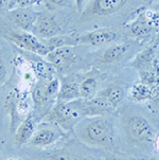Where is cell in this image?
<instances>
[{"mask_svg":"<svg viewBox=\"0 0 159 160\" xmlns=\"http://www.w3.org/2000/svg\"><path fill=\"white\" fill-rule=\"evenodd\" d=\"M100 73L98 71H90L82 75L80 82L81 99L90 100L95 98L100 91Z\"/></svg>","mask_w":159,"mask_h":160,"instance_id":"17","label":"cell"},{"mask_svg":"<svg viewBox=\"0 0 159 160\" xmlns=\"http://www.w3.org/2000/svg\"><path fill=\"white\" fill-rule=\"evenodd\" d=\"M7 81V69L4 62L0 58V88L3 87Z\"/></svg>","mask_w":159,"mask_h":160,"instance_id":"25","label":"cell"},{"mask_svg":"<svg viewBox=\"0 0 159 160\" xmlns=\"http://www.w3.org/2000/svg\"><path fill=\"white\" fill-rule=\"evenodd\" d=\"M120 126L114 115L86 117L77 123L74 135L80 141L104 152L119 151Z\"/></svg>","mask_w":159,"mask_h":160,"instance_id":"1","label":"cell"},{"mask_svg":"<svg viewBox=\"0 0 159 160\" xmlns=\"http://www.w3.org/2000/svg\"><path fill=\"white\" fill-rule=\"evenodd\" d=\"M86 1L88 2V0H73V3H74V7L77 11L79 13H82L83 10H84L85 5H86Z\"/></svg>","mask_w":159,"mask_h":160,"instance_id":"26","label":"cell"},{"mask_svg":"<svg viewBox=\"0 0 159 160\" xmlns=\"http://www.w3.org/2000/svg\"><path fill=\"white\" fill-rule=\"evenodd\" d=\"M38 124L39 122L36 120L32 112H30V113L23 119V121L19 124V126L17 127V129L14 132L15 144L18 148L28 144V142L36 131V127Z\"/></svg>","mask_w":159,"mask_h":160,"instance_id":"16","label":"cell"},{"mask_svg":"<svg viewBox=\"0 0 159 160\" xmlns=\"http://www.w3.org/2000/svg\"><path fill=\"white\" fill-rule=\"evenodd\" d=\"M0 35L21 50L38 54L44 58L49 53V50L45 45L44 40L34 35L32 32L22 31L14 27L12 28V27L4 26L0 28Z\"/></svg>","mask_w":159,"mask_h":160,"instance_id":"5","label":"cell"},{"mask_svg":"<svg viewBox=\"0 0 159 160\" xmlns=\"http://www.w3.org/2000/svg\"><path fill=\"white\" fill-rule=\"evenodd\" d=\"M12 0H0V11H9Z\"/></svg>","mask_w":159,"mask_h":160,"instance_id":"28","label":"cell"},{"mask_svg":"<svg viewBox=\"0 0 159 160\" xmlns=\"http://www.w3.org/2000/svg\"><path fill=\"white\" fill-rule=\"evenodd\" d=\"M153 155H154V158H153V160H159V132H158L157 138H156L155 143H154Z\"/></svg>","mask_w":159,"mask_h":160,"instance_id":"27","label":"cell"},{"mask_svg":"<svg viewBox=\"0 0 159 160\" xmlns=\"http://www.w3.org/2000/svg\"><path fill=\"white\" fill-rule=\"evenodd\" d=\"M15 47V46H14ZM17 53H19L23 58L30 65L32 71L37 80H52L53 78L57 77V72L54 67L46 59L44 56L35 54L29 51L21 50V49L15 47Z\"/></svg>","mask_w":159,"mask_h":160,"instance_id":"13","label":"cell"},{"mask_svg":"<svg viewBox=\"0 0 159 160\" xmlns=\"http://www.w3.org/2000/svg\"><path fill=\"white\" fill-rule=\"evenodd\" d=\"M42 40H44L45 45L47 46L49 52L57 48L77 47V46H79L77 35L60 34V35H56L54 37H51V38H48V39H42Z\"/></svg>","mask_w":159,"mask_h":160,"instance_id":"21","label":"cell"},{"mask_svg":"<svg viewBox=\"0 0 159 160\" xmlns=\"http://www.w3.org/2000/svg\"><path fill=\"white\" fill-rule=\"evenodd\" d=\"M70 132L64 144L57 148H46L33 153L36 160H103L104 151L91 148L80 141Z\"/></svg>","mask_w":159,"mask_h":160,"instance_id":"3","label":"cell"},{"mask_svg":"<svg viewBox=\"0 0 159 160\" xmlns=\"http://www.w3.org/2000/svg\"><path fill=\"white\" fill-rule=\"evenodd\" d=\"M158 20L159 14L157 12L143 11L126 26V32L132 38L138 40L147 39L151 36L153 30L157 28Z\"/></svg>","mask_w":159,"mask_h":160,"instance_id":"9","label":"cell"},{"mask_svg":"<svg viewBox=\"0 0 159 160\" xmlns=\"http://www.w3.org/2000/svg\"><path fill=\"white\" fill-rule=\"evenodd\" d=\"M120 129L129 146L144 154H153L159 132L147 117L129 108L124 109L120 117Z\"/></svg>","mask_w":159,"mask_h":160,"instance_id":"2","label":"cell"},{"mask_svg":"<svg viewBox=\"0 0 159 160\" xmlns=\"http://www.w3.org/2000/svg\"><path fill=\"white\" fill-rule=\"evenodd\" d=\"M58 77L61 80V88L57 94V102H70L80 99V82L82 75L68 73Z\"/></svg>","mask_w":159,"mask_h":160,"instance_id":"15","label":"cell"},{"mask_svg":"<svg viewBox=\"0 0 159 160\" xmlns=\"http://www.w3.org/2000/svg\"><path fill=\"white\" fill-rule=\"evenodd\" d=\"M69 134L70 132H66L57 125L40 122L27 146L36 150H46L56 144L58 141L66 139Z\"/></svg>","mask_w":159,"mask_h":160,"instance_id":"6","label":"cell"},{"mask_svg":"<svg viewBox=\"0 0 159 160\" xmlns=\"http://www.w3.org/2000/svg\"><path fill=\"white\" fill-rule=\"evenodd\" d=\"M87 117L84 99H77L70 102H57L42 122L54 124L66 132H73L80 121Z\"/></svg>","mask_w":159,"mask_h":160,"instance_id":"4","label":"cell"},{"mask_svg":"<svg viewBox=\"0 0 159 160\" xmlns=\"http://www.w3.org/2000/svg\"><path fill=\"white\" fill-rule=\"evenodd\" d=\"M156 12H157L158 14H159V3L157 4V7H156Z\"/></svg>","mask_w":159,"mask_h":160,"instance_id":"30","label":"cell"},{"mask_svg":"<svg viewBox=\"0 0 159 160\" xmlns=\"http://www.w3.org/2000/svg\"><path fill=\"white\" fill-rule=\"evenodd\" d=\"M5 109L10 115V131L14 134L23 119L30 113L23 93L18 89L10 91L5 99Z\"/></svg>","mask_w":159,"mask_h":160,"instance_id":"8","label":"cell"},{"mask_svg":"<svg viewBox=\"0 0 159 160\" xmlns=\"http://www.w3.org/2000/svg\"><path fill=\"white\" fill-rule=\"evenodd\" d=\"M32 33L37 37L42 39H48L54 37L56 35L64 34V30L62 28L61 22L57 17L51 11L40 12L36 21L34 23Z\"/></svg>","mask_w":159,"mask_h":160,"instance_id":"11","label":"cell"},{"mask_svg":"<svg viewBox=\"0 0 159 160\" xmlns=\"http://www.w3.org/2000/svg\"><path fill=\"white\" fill-rule=\"evenodd\" d=\"M77 42L83 46L90 47H102V46L110 45L118 39V33L114 28L104 27L98 28L92 31H86L83 33L77 34Z\"/></svg>","mask_w":159,"mask_h":160,"instance_id":"12","label":"cell"},{"mask_svg":"<svg viewBox=\"0 0 159 160\" xmlns=\"http://www.w3.org/2000/svg\"><path fill=\"white\" fill-rule=\"evenodd\" d=\"M147 106L153 113L159 115V84L152 88V97L147 103Z\"/></svg>","mask_w":159,"mask_h":160,"instance_id":"24","label":"cell"},{"mask_svg":"<svg viewBox=\"0 0 159 160\" xmlns=\"http://www.w3.org/2000/svg\"><path fill=\"white\" fill-rule=\"evenodd\" d=\"M39 13L40 12L35 10L34 7L15 8V9L7 11L5 15L14 28L22 30V31L32 32Z\"/></svg>","mask_w":159,"mask_h":160,"instance_id":"14","label":"cell"},{"mask_svg":"<svg viewBox=\"0 0 159 160\" xmlns=\"http://www.w3.org/2000/svg\"><path fill=\"white\" fill-rule=\"evenodd\" d=\"M128 0H88L81 13L82 19H98L115 15L125 7Z\"/></svg>","mask_w":159,"mask_h":160,"instance_id":"7","label":"cell"},{"mask_svg":"<svg viewBox=\"0 0 159 160\" xmlns=\"http://www.w3.org/2000/svg\"><path fill=\"white\" fill-rule=\"evenodd\" d=\"M7 160H22V159H20V158H9Z\"/></svg>","mask_w":159,"mask_h":160,"instance_id":"29","label":"cell"},{"mask_svg":"<svg viewBox=\"0 0 159 160\" xmlns=\"http://www.w3.org/2000/svg\"><path fill=\"white\" fill-rule=\"evenodd\" d=\"M103 160H151V158L142 155H128L119 150L114 152H104Z\"/></svg>","mask_w":159,"mask_h":160,"instance_id":"22","label":"cell"},{"mask_svg":"<svg viewBox=\"0 0 159 160\" xmlns=\"http://www.w3.org/2000/svg\"><path fill=\"white\" fill-rule=\"evenodd\" d=\"M152 97V88L149 85L138 82L128 89L126 98L136 104H147Z\"/></svg>","mask_w":159,"mask_h":160,"instance_id":"20","label":"cell"},{"mask_svg":"<svg viewBox=\"0 0 159 160\" xmlns=\"http://www.w3.org/2000/svg\"><path fill=\"white\" fill-rule=\"evenodd\" d=\"M131 45L128 42H117V44H110L102 52L100 62L103 65H115L125 56L129 50Z\"/></svg>","mask_w":159,"mask_h":160,"instance_id":"19","label":"cell"},{"mask_svg":"<svg viewBox=\"0 0 159 160\" xmlns=\"http://www.w3.org/2000/svg\"><path fill=\"white\" fill-rule=\"evenodd\" d=\"M99 96L103 97L107 102L115 108L116 110L120 107L123 101L125 100L127 92L124 87L119 83H109L105 87L101 88L99 91Z\"/></svg>","mask_w":159,"mask_h":160,"instance_id":"18","label":"cell"},{"mask_svg":"<svg viewBox=\"0 0 159 160\" xmlns=\"http://www.w3.org/2000/svg\"><path fill=\"white\" fill-rule=\"evenodd\" d=\"M45 58L54 67L58 75L68 74L77 59V47L57 48L50 51Z\"/></svg>","mask_w":159,"mask_h":160,"instance_id":"10","label":"cell"},{"mask_svg":"<svg viewBox=\"0 0 159 160\" xmlns=\"http://www.w3.org/2000/svg\"><path fill=\"white\" fill-rule=\"evenodd\" d=\"M42 4L51 12L72 7L70 0H42Z\"/></svg>","mask_w":159,"mask_h":160,"instance_id":"23","label":"cell"}]
</instances>
